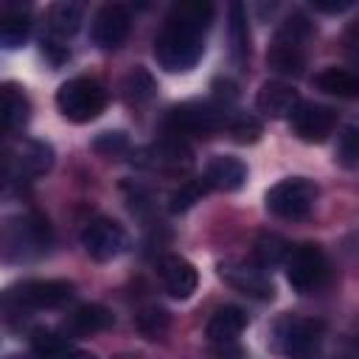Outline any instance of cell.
Segmentation results:
<instances>
[{
  "label": "cell",
  "mask_w": 359,
  "mask_h": 359,
  "mask_svg": "<svg viewBox=\"0 0 359 359\" xmlns=\"http://www.w3.org/2000/svg\"><path fill=\"white\" fill-rule=\"evenodd\" d=\"M213 20V6L202 0L177 3L163 20L154 36V59L168 73H185L196 67L205 53V34Z\"/></svg>",
  "instance_id": "1"
},
{
  "label": "cell",
  "mask_w": 359,
  "mask_h": 359,
  "mask_svg": "<svg viewBox=\"0 0 359 359\" xmlns=\"http://www.w3.org/2000/svg\"><path fill=\"white\" fill-rule=\"evenodd\" d=\"M53 233L45 216L22 213L3 224V255L6 261H31L50 250Z\"/></svg>",
  "instance_id": "2"
},
{
  "label": "cell",
  "mask_w": 359,
  "mask_h": 359,
  "mask_svg": "<svg viewBox=\"0 0 359 359\" xmlns=\"http://www.w3.org/2000/svg\"><path fill=\"white\" fill-rule=\"evenodd\" d=\"M309 36H311V22L303 14H292L280 25L275 42L269 45V53H266L269 67L283 76H300L303 65H306V39Z\"/></svg>",
  "instance_id": "3"
},
{
  "label": "cell",
  "mask_w": 359,
  "mask_h": 359,
  "mask_svg": "<svg viewBox=\"0 0 359 359\" xmlns=\"http://www.w3.org/2000/svg\"><path fill=\"white\" fill-rule=\"evenodd\" d=\"M56 107L59 112L73 121V123H90L95 121L104 107H107V90L101 81L90 79V76H79V79H70L59 87L56 93Z\"/></svg>",
  "instance_id": "4"
},
{
  "label": "cell",
  "mask_w": 359,
  "mask_h": 359,
  "mask_svg": "<svg viewBox=\"0 0 359 359\" xmlns=\"http://www.w3.org/2000/svg\"><path fill=\"white\" fill-rule=\"evenodd\" d=\"M323 342V323L309 317H280L275 325V348L286 359H314Z\"/></svg>",
  "instance_id": "5"
},
{
  "label": "cell",
  "mask_w": 359,
  "mask_h": 359,
  "mask_svg": "<svg viewBox=\"0 0 359 359\" xmlns=\"http://www.w3.org/2000/svg\"><path fill=\"white\" fill-rule=\"evenodd\" d=\"M266 210L278 219H303L317 202V185L306 177H289L272 185L264 196Z\"/></svg>",
  "instance_id": "6"
},
{
  "label": "cell",
  "mask_w": 359,
  "mask_h": 359,
  "mask_svg": "<svg viewBox=\"0 0 359 359\" xmlns=\"http://www.w3.org/2000/svg\"><path fill=\"white\" fill-rule=\"evenodd\" d=\"M328 261L317 244H297L286 255V280L297 294H311L325 283Z\"/></svg>",
  "instance_id": "7"
},
{
  "label": "cell",
  "mask_w": 359,
  "mask_h": 359,
  "mask_svg": "<svg viewBox=\"0 0 359 359\" xmlns=\"http://www.w3.org/2000/svg\"><path fill=\"white\" fill-rule=\"evenodd\" d=\"M168 126L174 135H208L227 126V107L216 101H191L168 112Z\"/></svg>",
  "instance_id": "8"
},
{
  "label": "cell",
  "mask_w": 359,
  "mask_h": 359,
  "mask_svg": "<svg viewBox=\"0 0 359 359\" xmlns=\"http://www.w3.org/2000/svg\"><path fill=\"white\" fill-rule=\"evenodd\" d=\"M81 247L95 261H112L126 250V230L112 219H93L81 230Z\"/></svg>",
  "instance_id": "9"
},
{
  "label": "cell",
  "mask_w": 359,
  "mask_h": 359,
  "mask_svg": "<svg viewBox=\"0 0 359 359\" xmlns=\"http://www.w3.org/2000/svg\"><path fill=\"white\" fill-rule=\"evenodd\" d=\"M289 123H292V132L300 140L323 143L337 126V112L331 107H323V104H314V101H300L297 109L292 112Z\"/></svg>",
  "instance_id": "10"
},
{
  "label": "cell",
  "mask_w": 359,
  "mask_h": 359,
  "mask_svg": "<svg viewBox=\"0 0 359 359\" xmlns=\"http://www.w3.org/2000/svg\"><path fill=\"white\" fill-rule=\"evenodd\" d=\"M129 22H132V20H129L126 6H121V3H107V6H101V8L95 11L93 28H90L93 42H95L101 50H115V48H121L123 39L129 36Z\"/></svg>",
  "instance_id": "11"
},
{
  "label": "cell",
  "mask_w": 359,
  "mask_h": 359,
  "mask_svg": "<svg viewBox=\"0 0 359 359\" xmlns=\"http://www.w3.org/2000/svg\"><path fill=\"white\" fill-rule=\"evenodd\" d=\"M20 306L28 309H59L73 297V283L67 280H25L14 292Z\"/></svg>",
  "instance_id": "12"
},
{
  "label": "cell",
  "mask_w": 359,
  "mask_h": 359,
  "mask_svg": "<svg viewBox=\"0 0 359 359\" xmlns=\"http://www.w3.org/2000/svg\"><path fill=\"white\" fill-rule=\"evenodd\" d=\"M53 165V149L42 140H22L6 154V171L17 177H39Z\"/></svg>",
  "instance_id": "13"
},
{
  "label": "cell",
  "mask_w": 359,
  "mask_h": 359,
  "mask_svg": "<svg viewBox=\"0 0 359 359\" xmlns=\"http://www.w3.org/2000/svg\"><path fill=\"white\" fill-rule=\"evenodd\" d=\"M157 275L163 280V289L177 300L191 297L196 292V283H199L196 266L191 261H185L182 255H163L157 264Z\"/></svg>",
  "instance_id": "14"
},
{
  "label": "cell",
  "mask_w": 359,
  "mask_h": 359,
  "mask_svg": "<svg viewBox=\"0 0 359 359\" xmlns=\"http://www.w3.org/2000/svg\"><path fill=\"white\" fill-rule=\"evenodd\" d=\"M219 272H222V278H224L233 289H238V292H244V294H250V297H258V300L272 297V280H269L266 269H261L258 264L227 261V264L219 266Z\"/></svg>",
  "instance_id": "15"
},
{
  "label": "cell",
  "mask_w": 359,
  "mask_h": 359,
  "mask_svg": "<svg viewBox=\"0 0 359 359\" xmlns=\"http://www.w3.org/2000/svg\"><path fill=\"white\" fill-rule=\"evenodd\" d=\"M297 104H300V95L286 81H266L255 95V107L266 118H292Z\"/></svg>",
  "instance_id": "16"
},
{
  "label": "cell",
  "mask_w": 359,
  "mask_h": 359,
  "mask_svg": "<svg viewBox=\"0 0 359 359\" xmlns=\"http://www.w3.org/2000/svg\"><path fill=\"white\" fill-rule=\"evenodd\" d=\"M109 325H112V314H109V309H104V306H98V303H84V306L73 309V311L65 317V323H62L65 334L73 337V339L93 337V334H98V331H107Z\"/></svg>",
  "instance_id": "17"
},
{
  "label": "cell",
  "mask_w": 359,
  "mask_h": 359,
  "mask_svg": "<svg viewBox=\"0 0 359 359\" xmlns=\"http://www.w3.org/2000/svg\"><path fill=\"white\" fill-rule=\"evenodd\" d=\"M244 328H247L244 309H238V306H222V309L213 311V317L208 320V328L205 331H208V339L213 345H233L241 337Z\"/></svg>",
  "instance_id": "18"
},
{
  "label": "cell",
  "mask_w": 359,
  "mask_h": 359,
  "mask_svg": "<svg viewBox=\"0 0 359 359\" xmlns=\"http://www.w3.org/2000/svg\"><path fill=\"white\" fill-rule=\"evenodd\" d=\"M205 180L210 188H219V191H238L247 180V165L238 160V157H230V154H216L210 163H208V171H205Z\"/></svg>",
  "instance_id": "19"
},
{
  "label": "cell",
  "mask_w": 359,
  "mask_h": 359,
  "mask_svg": "<svg viewBox=\"0 0 359 359\" xmlns=\"http://www.w3.org/2000/svg\"><path fill=\"white\" fill-rule=\"evenodd\" d=\"M314 84L328 93V95H339V98H356L359 95V70H348V67H325L314 76Z\"/></svg>",
  "instance_id": "20"
},
{
  "label": "cell",
  "mask_w": 359,
  "mask_h": 359,
  "mask_svg": "<svg viewBox=\"0 0 359 359\" xmlns=\"http://www.w3.org/2000/svg\"><path fill=\"white\" fill-rule=\"evenodd\" d=\"M31 118V104H28V95L14 87V84H6L3 87V129L11 135L17 129H22Z\"/></svg>",
  "instance_id": "21"
},
{
  "label": "cell",
  "mask_w": 359,
  "mask_h": 359,
  "mask_svg": "<svg viewBox=\"0 0 359 359\" xmlns=\"http://www.w3.org/2000/svg\"><path fill=\"white\" fill-rule=\"evenodd\" d=\"M81 25V6L79 3H56L48 14V31L50 39H70Z\"/></svg>",
  "instance_id": "22"
},
{
  "label": "cell",
  "mask_w": 359,
  "mask_h": 359,
  "mask_svg": "<svg viewBox=\"0 0 359 359\" xmlns=\"http://www.w3.org/2000/svg\"><path fill=\"white\" fill-rule=\"evenodd\" d=\"M28 31H31V20H28V11H25V8H6V11H3L0 42H3L6 50L20 48V45L28 39Z\"/></svg>",
  "instance_id": "23"
},
{
  "label": "cell",
  "mask_w": 359,
  "mask_h": 359,
  "mask_svg": "<svg viewBox=\"0 0 359 359\" xmlns=\"http://www.w3.org/2000/svg\"><path fill=\"white\" fill-rule=\"evenodd\" d=\"M286 255H289V244L275 233H261L252 244V264H258L261 269H272L275 264L286 261Z\"/></svg>",
  "instance_id": "24"
},
{
  "label": "cell",
  "mask_w": 359,
  "mask_h": 359,
  "mask_svg": "<svg viewBox=\"0 0 359 359\" xmlns=\"http://www.w3.org/2000/svg\"><path fill=\"white\" fill-rule=\"evenodd\" d=\"M230 45H233V59L238 65H244V59L250 53V31H247V17H244L241 3L230 6Z\"/></svg>",
  "instance_id": "25"
},
{
  "label": "cell",
  "mask_w": 359,
  "mask_h": 359,
  "mask_svg": "<svg viewBox=\"0 0 359 359\" xmlns=\"http://www.w3.org/2000/svg\"><path fill=\"white\" fill-rule=\"evenodd\" d=\"M208 188H210L208 180H188V182H182V185L171 194V210H174V213H182V210L194 208V205L205 196Z\"/></svg>",
  "instance_id": "26"
},
{
  "label": "cell",
  "mask_w": 359,
  "mask_h": 359,
  "mask_svg": "<svg viewBox=\"0 0 359 359\" xmlns=\"http://www.w3.org/2000/svg\"><path fill=\"white\" fill-rule=\"evenodd\" d=\"M34 353H36V359H65L67 342H65V337H56L50 331H36L34 334Z\"/></svg>",
  "instance_id": "27"
},
{
  "label": "cell",
  "mask_w": 359,
  "mask_h": 359,
  "mask_svg": "<svg viewBox=\"0 0 359 359\" xmlns=\"http://www.w3.org/2000/svg\"><path fill=\"white\" fill-rule=\"evenodd\" d=\"M137 328L146 334V337H160L165 328H168V311L160 309V306H149L137 314Z\"/></svg>",
  "instance_id": "28"
},
{
  "label": "cell",
  "mask_w": 359,
  "mask_h": 359,
  "mask_svg": "<svg viewBox=\"0 0 359 359\" xmlns=\"http://www.w3.org/2000/svg\"><path fill=\"white\" fill-rule=\"evenodd\" d=\"M227 129H230V135H233L236 143H255L258 135H261V123L252 115H236L227 123Z\"/></svg>",
  "instance_id": "29"
},
{
  "label": "cell",
  "mask_w": 359,
  "mask_h": 359,
  "mask_svg": "<svg viewBox=\"0 0 359 359\" xmlns=\"http://www.w3.org/2000/svg\"><path fill=\"white\" fill-rule=\"evenodd\" d=\"M339 157H342V163H348V165L359 163V118L351 121V123L339 132Z\"/></svg>",
  "instance_id": "30"
},
{
  "label": "cell",
  "mask_w": 359,
  "mask_h": 359,
  "mask_svg": "<svg viewBox=\"0 0 359 359\" xmlns=\"http://www.w3.org/2000/svg\"><path fill=\"white\" fill-rule=\"evenodd\" d=\"M93 146H95V151H101L107 157H115L126 149V137H123V132H104V135L95 137Z\"/></svg>",
  "instance_id": "31"
},
{
  "label": "cell",
  "mask_w": 359,
  "mask_h": 359,
  "mask_svg": "<svg viewBox=\"0 0 359 359\" xmlns=\"http://www.w3.org/2000/svg\"><path fill=\"white\" fill-rule=\"evenodd\" d=\"M342 45H345V53H348L353 62H359V22L348 25V31L342 34Z\"/></svg>",
  "instance_id": "32"
},
{
  "label": "cell",
  "mask_w": 359,
  "mask_h": 359,
  "mask_svg": "<svg viewBox=\"0 0 359 359\" xmlns=\"http://www.w3.org/2000/svg\"><path fill=\"white\" fill-rule=\"evenodd\" d=\"M311 6H314V8H320V11H328V14H334V11H345V8H351L353 3H351V0H339V3H325V0H314Z\"/></svg>",
  "instance_id": "33"
},
{
  "label": "cell",
  "mask_w": 359,
  "mask_h": 359,
  "mask_svg": "<svg viewBox=\"0 0 359 359\" xmlns=\"http://www.w3.org/2000/svg\"><path fill=\"white\" fill-rule=\"evenodd\" d=\"M216 356L219 359H241L244 356V351L233 342V345H216Z\"/></svg>",
  "instance_id": "34"
},
{
  "label": "cell",
  "mask_w": 359,
  "mask_h": 359,
  "mask_svg": "<svg viewBox=\"0 0 359 359\" xmlns=\"http://www.w3.org/2000/svg\"><path fill=\"white\" fill-rule=\"evenodd\" d=\"M65 359H98L95 353H90V351H67V356Z\"/></svg>",
  "instance_id": "35"
},
{
  "label": "cell",
  "mask_w": 359,
  "mask_h": 359,
  "mask_svg": "<svg viewBox=\"0 0 359 359\" xmlns=\"http://www.w3.org/2000/svg\"><path fill=\"white\" fill-rule=\"evenodd\" d=\"M6 359H36V356H31V353H8Z\"/></svg>",
  "instance_id": "36"
}]
</instances>
